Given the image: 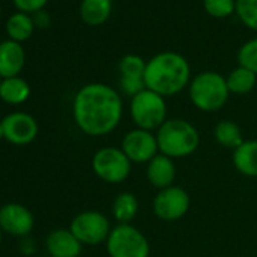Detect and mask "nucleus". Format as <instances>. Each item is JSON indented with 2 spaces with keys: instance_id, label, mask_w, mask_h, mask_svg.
Here are the masks:
<instances>
[{
  "instance_id": "1",
  "label": "nucleus",
  "mask_w": 257,
  "mask_h": 257,
  "mask_svg": "<svg viewBox=\"0 0 257 257\" xmlns=\"http://www.w3.org/2000/svg\"><path fill=\"white\" fill-rule=\"evenodd\" d=\"M122 110L121 94L106 83H88L73 100L76 125L92 138L112 134L122 119Z\"/></svg>"
},
{
  "instance_id": "2",
  "label": "nucleus",
  "mask_w": 257,
  "mask_h": 257,
  "mask_svg": "<svg viewBox=\"0 0 257 257\" xmlns=\"http://www.w3.org/2000/svg\"><path fill=\"white\" fill-rule=\"evenodd\" d=\"M144 82L147 89L171 97L189 86L191 67L180 53L162 52L147 61Z\"/></svg>"
},
{
  "instance_id": "3",
  "label": "nucleus",
  "mask_w": 257,
  "mask_h": 257,
  "mask_svg": "<svg viewBox=\"0 0 257 257\" xmlns=\"http://www.w3.org/2000/svg\"><path fill=\"white\" fill-rule=\"evenodd\" d=\"M159 153L182 159L197 152L200 146V134L197 127L183 118H168L156 131Z\"/></svg>"
},
{
  "instance_id": "4",
  "label": "nucleus",
  "mask_w": 257,
  "mask_h": 257,
  "mask_svg": "<svg viewBox=\"0 0 257 257\" xmlns=\"http://www.w3.org/2000/svg\"><path fill=\"white\" fill-rule=\"evenodd\" d=\"M191 103L201 112H216L228 100L225 77L216 71H203L191 79L188 86Z\"/></svg>"
},
{
  "instance_id": "5",
  "label": "nucleus",
  "mask_w": 257,
  "mask_h": 257,
  "mask_svg": "<svg viewBox=\"0 0 257 257\" xmlns=\"http://www.w3.org/2000/svg\"><path fill=\"white\" fill-rule=\"evenodd\" d=\"M128 113H131L135 127L156 132L168 119V106L165 97L146 88L131 98Z\"/></svg>"
},
{
  "instance_id": "6",
  "label": "nucleus",
  "mask_w": 257,
  "mask_h": 257,
  "mask_svg": "<svg viewBox=\"0 0 257 257\" xmlns=\"http://www.w3.org/2000/svg\"><path fill=\"white\" fill-rule=\"evenodd\" d=\"M109 257H150L147 236L132 224H116L106 240Z\"/></svg>"
},
{
  "instance_id": "7",
  "label": "nucleus",
  "mask_w": 257,
  "mask_h": 257,
  "mask_svg": "<svg viewBox=\"0 0 257 257\" xmlns=\"http://www.w3.org/2000/svg\"><path fill=\"white\" fill-rule=\"evenodd\" d=\"M132 162L124 155L121 147H101L92 156V171L104 183H122L132 171Z\"/></svg>"
},
{
  "instance_id": "8",
  "label": "nucleus",
  "mask_w": 257,
  "mask_h": 257,
  "mask_svg": "<svg viewBox=\"0 0 257 257\" xmlns=\"http://www.w3.org/2000/svg\"><path fill=\"white\" fill-rule=\"evenodd\" d=\"M70 230L80 240L82 245H98L106 243L112 225L110 219L98 210H85L71 219Z\"/></svg>"
},
{
  "instance_id": "9",
  "label": "nucleus",
  "mask_w": 257,
  "mask_h": 257,
  "mask_svg": "<svg viewBox=\"0 0 257 257\" xmlns=\"http://www.w3.org/2000/svg\"><path fill=\"white\" fill-rule=\"evenodd\" d=\"M152 207L158 219L164 222H174L182 219L188 213L191 207V197L186 189L173 185L170 188L158 191L153 198Z\"/></svg>"
},
{
  "instance_id": "10",
  "label": "nucleus",
  "mask_w": 257,
  "mask_h": 257,
  "mask_svg": "<svg viewBox=\"0 0 257 257\" xmlns=\"http://www.w3.org/2000/svg\"><path fill=\"white\" fill-rule=\"evenodd\" d=\"M121 150L132 164H149L155 156L159 155V146L156 132L146 128L134 127L128 131L121 141Z\"/></svg>"
},
{
  "instance_id": "11",
  "label": "nucleus",
  "mask_w": 257,
  "mask_h": 257,
  "mask_svg": "<svg viewBox=\"0 0 257 257\" xmlns=\"http://www.w3.org/2000/svg\"><path fill=\"white\" fill-rule=\"evenodd\" d=\"M4 138L14 146H28L38 135L37 119L26 112H11L2 119Z\"/></svg>"
},
{
  "instance_id": "12",
  "label": "nucleus",
  "mask_w": 257,
  "mask_h": 257,
  "mask_svg": "<svg viewBox=\"0 0 257 257\" xmlns=\"http://www.w3.org/2000/svg\"><path fill=\"white\" fill-rule=\"evenodd\" d=\"M35 218L34 213L20 203H8L0 207V228L2 231L25 237L29 236L34 230Z\"/></svg>"
},
{
  "instance_id": "13",
  "label": "nucleus",
  "mask_w": 257,
  "mask_h": 257,
  "mask_svg": "<svg viewBox=\"0 0 257 257\" xmlns=\"http://www.w3.org/2000/svg\"><path fill=\"white\" fill-rule=\"evenodd\" d=\"M83 245L70 228H56L46 237V249L50 257H79Z\"/></svg>"
},
{
  "instance_id": "14",
  "label": "nucleus",
  "mask_w": 257,
  "mask_h": 257,
  "mask_svg": "<svg viewBox=\"0 0 257 257\" xmlns=\"http://www.w3.org/2000/svg\"><path fill=\"white\" fill-rule=\"evenodd\" d=\"M176 174H177V168H176L174 159L162 153L155 156L147 164V170H146L147 180L158 191L173 186L176 180Z\"/></svg>"
},
{
  "instance_id": "15",
  "label": "nucleus",
  "mask_w": 257,
  "mask_h": 257,
  "mask_svg": "<svg viewBox=\"0 0 257 257\" xmlns=\"http://www.w3.org/2000/svg\"><path fill=\"white\" fill-rule=\"evenodd\" d=\"M25 65V50L20 43L8 40L0 43V77L8 79L20 74Z\"/></svg>"
},
{
  "instance_id": "16",
  "label": "nucleus",
  "mask_w": 257,
  "mask_h": 257,
  "mask_svg": "<svg viewBox=\"0 0 257 257\" xmlns=\"http://www.w3.org/2000/svg\"><path fill=\"white\" fill-rule=\"evenodd\" d=\"M234 168L246 177H257V140H245L233 150Z\"/></svg>"
},
{
  "instance_id": "17",
  "label": "nucleus",
  "mask_w": 257,
  "mask_h": 257,
  "mask_svg": "<svg viewBox=\"0 0 257 257\" xmlns=\"http://www.w3.org/2000/svg\"><path fill=\"white\" fill-rule=\"evenodd\" d=\"M110 212L118 224H132L140 212V201L134 192L122 191L113 198Z\"/></svg>"
},
{
  "instance_id": "18",
  "label": "nucleus",
  "mask_w": 257,
  "mask_h": 257,
  "mask_svg": "<svg viewBox=\"0 0 257 257\" xmlns=\"http://www.w3.org/2000/svg\"><path fill=\"white\" fill-rule=\"evenodd\" d=\"M213 138L221 147L228 150H236L245 141L240 125L231 119H222L215 125Z\"/></svg>"
},
{
  "instance_id": "19",
  "label": "nucleus",
  "mask_w": 257,
  "mask_h": 257,
  "mask_svg": "<svg viewBox=\"0 0 257 257\" xmlns=\"http://www.w3.org/2000/svg\"><path fill=\"white\" fill-rule=\"evenodd\" d=\"M29 83L19 76L8 77L0 82V98L8 104H22L29 98Z\"/></svg>"
},
{
  "instance_id": "20",
  "label": "nucleus",
  "mask_w": 257,
  "mask_h": 257,
  "mask_svg": "<svg viewBox=\"0 0 257 257\" xmlns=\"http://www.w3.org/2000/svg\"><path fill=\"white\" fill-rule=\"evenodd\" d=\"M112 13V0H82L80 17L86 25L100 26Z\"/></svg>"
},
{
  "instance_id": "21",
  "label": "nucleus",
  "mask_w": 257,
  "mask_h": 257,
  "mask_svg": "<svg viewBox=\"0 0 257 257\" xmlns=\"http://www.w3.org/2000/svg\"><path fill=\"white\" fill-rule=\"evenodd\" d=\"M225 82H227V88H228L230 94L243 95V94L251 92L255 88L257 74H254L248 68H243L239 65L237 68H234L228 73V76L225 77Z\"/></svg>"
},
{
  "instance_id": "22",
  "label": "nucleus",
  "mask_w": 257,
  "mask_h": 257,
  "mask_svg": "<svg viewBox=\"0 0 257 257\" xmlns=\"http://www.w3.org/2000/svg\"><path fill=\"white\" fill-rule=\"evenodd\" d=\"M7 31L14 41H17V43L25 41L34 32V20L26 13L20 11L10 17L8 23H7Z\"/></svg>"
},
{
  "instance_id": "23",
  "label": "nucleus",
  "mask_w": 257,
  "mask_h": 257,
  "mask_svg": "<svg viewBox=\"0 0 257 257\" xmlns=\"http://www.w3.org/2000/svg\"><path fill=\"white\" fill-rule=\"evenodd\" d=\"M147 62L138 55H125L121 58L118 64L119 77H134V79H144Z\"/></svg>"
},
{
  "instance_id": "24",
  "label": "nucleus",
  "mask_w": 257,
  "mask_h": 257,
  "mask_svg": "<svg viewBox=\"0 0 257 257\" xmlns=\"http://www.w3.org/2000/svg\"><path fill=\"white\" fill-rule=\"evenodd\" d=\"M239 20L257 32V0H236V11Z\"/></svg>"
},
{
  "instance_id": "25",
  "label": "nucleus",
  "mask_w": 257,
  "mask_h": 257,
  "mask_svg": "<svg viewBox=\"0 0 257 257\" xmlns=\"http://www.w3.org/2000/svg\"><path fill=\"white\" fill-rule=\"evenodd\" d=\"M237 62L240 67L248 68L257 74V38L245 43L237 52Z\"/></svg>"
},
{
  "instance_id": "26",
  "label": "nucleus",
  "mask_w": 257,
  "mask_h": 257,
  "mask_svg": "<svg viewBox=\"0 0 257 257\" xmlns=\"http://www.w3.org/2000/svg\"><path fill=\"white\" fill-rule=\"evenodd\" d=\"M203 7L215 19H225L236 11L234 0H203Z\"/></svg>"
},
{
  "instance_id": "27",
  "label": "nucleus",
  "mask_w": 257,
  "mask_h": 257,
  "mask_svg": "<svg viewBox=\"0 0 257 257\" xmlns=\"http://www.w3.org/2000/svg\"><path fill=\"white\" fill-rule=\"evenodd\" d=\"M119 89L127 97H134L146 89L144 79H134V77H119Z\"/></svg>"
},
{
  "instance_id": "28",
  "label": "nucleus",
  "mask_w": 257,
  "mask_h": 257,
  "mask_svg": "<svg viewBox=\"0 0 257 257\" xmlns=\"http://www.w3.org/2000/svg\"><path fill=\"white\" fill-rule=\"evenodd\" d=\"M14 4L22 13H38L44 8L47 0H14Z\"/></svg>"
},
{
  "instance_id": "29",
  "label": "nucleus",
  "mask_w": 257,
  "mask_h": 257,
  "mask_svg": "<svg viewBox=\"0 0 257 257\" xmlns=\"http://www.w3.org/2000/svg\"><path fill=\"white\" fill-rule=\"evenodd\" d=\"M35 20H37V23H38L40 26H47V25H49V16H47V13H44V11H38Z\"/></svg>"
},
{
  "instance_id": "30",
  "label": "nucleus",
  "mask_w": 257,
  "mask_h": 257,
  "mask_svg": "<svg viewBox=\"0 0 257 257\" xmlns=\"http://www.w3.org/2000/svg\"><path fill=\"white\" fill-rule=\"evenodd\" d=\"M2 140H5L4 138V127H2V121H0V141Z\"/></svg>"
},
{
  "instance_id": "31",
  "label": "nucleus",
  "mask_w": 257,
  "mask_h": 257,
  "mask_svg": "<svg viewBox=\"0 0 257 257\" xmlns=\"http://www.w3.org/2000/svg\"><path fill=\"white\" fill-rule=\"evenodd\" d=\"M2 233H4V231H2V228H0V240H2Z\"/></svg>"
}]
</instances>
